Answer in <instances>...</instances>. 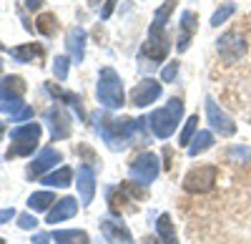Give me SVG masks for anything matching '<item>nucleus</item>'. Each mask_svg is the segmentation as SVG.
Masks as SVG:
<instances>
[{"label":"nucleus","instance_id":"cd10ccee","mask_svg":"<svg viewBox=\"0 0 251 244\" xmlns=\"http://www.w3.org/2000/svg\"><path fill=\"white\" fill-rule=\"evenodd\" d=\"M176 3H178V0H166V3H163V8H158V10H156L153 23H158V26H166V23H169L171 13L176 10Z\"/></svg>","mask_w":251,"mask_h":244},{"label":"nucleus","instance_id":"6ab92c4d","mask_svg":"<svg viewBox=\"0 0 251 244\" xmlns=\"http://www.w3.org/2000/svg\"><path fill=\"white\" fill-rule=\"evenodd\" d=\"M156 234L161 239V244H178L176 239V227H174V221L169 214H161L158 221H156Z\"/></svg>","mask_w":251,"mask_h":244},{"label":"nucleus","instance_id":"1a4fd4ad","mask_svg":"<svg viewBox=\"0 0 251 244\" xmlns=\"http://www.w3.org/2000/svg\"><path fill=\"white\" fill-rule=\"evenodd\" d=\"M46 121L50 126V138L58 141V138H68L71 136V116L66 113L63 106H53L46 111Z\"/></svg>","mask_w":251,"mask_h":244},{"label":"nucleus","instance_id":"7c9ffc66","mask_svg":"<svg viewBox=\"0 0 251 244\" xmlns=\"http://www.w3.org/2000/svg\"><path fill=\"white\" fill-rule=\"evenodd\" d=\"M25 106H23V101L20 98H10V101H0V111L3 113H8V116H15V113H20Z\"/></svg>","mask_w":251,"mask_h":244},{"label":"nucleus","instance_id":"dca6fc26","mask_svg":"<svg viewBox=\"0 0 251 244\" xmlns=\"http://www.w3.org/2000/svg\"><path fill=\"white\" fill-rule=\"evenodd\" d=\"M75 212H78V204H75V199L73 196H66V199H60V201H55L53 204V209L48 212V224H58V221H66V219H71V217H75Z\"/></svg>","mask_w":251,"mask_h":244},{"label":"nucleus","instance_id":"a19ab883","mask_svg":"<svg viewBox=\"0 0 251 244\" xmlns=\"http://www.w3.org/2000/svg\"><path fill=\"white\" fill-rule=\"evenodd\" d=\"M3 134H5V126H3V124H0V138H3Z\"/></svg>","mask_w":251,"mask_h":244},{"label":"nucleus","instance_id":"f3484780","mask_svg":"<svg viewBox=\"0 0 251 244\" xmlns=\"http://www.w3.org/2000/svg\"><path fill=\"white\" fill-rule=\"evenodd\" d=\"M66 48L71 53V58L75 63H80L83 55H86V30L83 28H71L66 35Z\"/></svg>","mask_w":251,"mask_h":244},{"label":"nucleus","instance_id":"39448f33","mask_svg":"<svg viewBox=\"0 0 251 244\" xmlns=\"http://www.w3.org/2000/svg\"><path fill=\"white\" fill-rule=\"evenodd\" d=\"M158 171H161V164H158V156H156L153 151H146V154L136 156L133 164H131V179L138 181L141 187L153 184L156 176H158Z\"/></svg>","mask_w":251,"mask_h":244},{"label":"nucleus","instance_id":"b1692460","mask_svg":"<svg viewBox=\"0 0 251 244\" xmlns=\"http://www.w3.org/2000/svg\"><path fill=\"white\" fill-rule=\"evenodd\" d=\"M71 179H73V171L68 166H63L53 174H46V176H40V184H48V187H68L71 184Z\"/></svg>","mask_w":251,"mask_h":244},{"label":"nucleus","instance_id":"58836bf2","mask_svg":"<svg viewBox=\"0 0 251 244\" xmlns=\"http://www.w3.org/2000/svg\"><path fill=\"white\" fill-rule=\"evenodd\" d=\"M40 5H43V0H25V8H30V10H35Z\"/></svg>","mask_w":251,"mask_h":244},{"label":"nucleus","instance_id":"c756f323","mask_svg":"<svg viewBox=\"0 0 251 244\" xmlns=\"http://www.w3.org/2000/svg\"><path fill=\"white\" fill-rule=\"evenodd\" d=\"M68 63H71V60H68L66 55H58V58L53 60V76L60 78V81H66V78H68Z\"/></svg>","mask_w":251,"mask_h":244},{"label":"nucleus","instance_id":"4be33fe9","mask_svg":"<svg viewBox=\"0 0 251 244\" xmlns=\"http://www.w3.org/2000/svg\"><path fill=\"white\" fill-rule=\"evenodd\" d=\"M10 55L18 58L20 63H30L33 58H40V55H43V46H40V43H25V46L10 48Z\"/></svg>","mask_w":251,"mask_h":244},{"label":"nucleus","instance_id":"c9c22d12","mask_svg":"<svg viewBox=\"0 0 251 244\" xmlns=\"http://www.w3.org/2000/svg\"><path fill=\"white\" fill-rule=\"evenodd\" d=\"M13 217H15V209H10V207H8V209H0V224H5V221H10Z\"/></svg>","mask_w":251,"mask_h":244},{"label":"nucleus","instance_id":"6e6552de","mask_svg":"<svg viewBox=\"0 0 251 244\" xmlns=\"http://www.w3.org/2000/svg\"><path fill=\"white\" fill-rule=\"evenodd\" d=\"M206 118H208V124H211V129L219 131L221 136H234L236 134V124L231 121V116L224 113L214 98H206Z\"/></svg>","mask_w":251,"mask_h":244},{"label":"nucleus","instance_id":"c03bdc74","mask_svg":"<svg viewBox=\"0 0 251 244\" xmlns=\"http://www.w3.org/2000/svg\"><path fill=\"white\" fill-rule=\"evenodd\" d=\"M0 244H3V239H0Z\"/></svg>","mask_w":251,"mask_h":244},{"label":"nucleus","instance_id":"e433bc0d","mask_svg":"<svg viewBox=\"0 0 251 244\" xmlns=\"http://www.w3.org/2000/svg\"><path fill=\"white\" fill-rule=\"evenodd\" d=\"M50 239H53L50 234H46V232H40V234H35V237H33V244H48Z\"/></svg>","mask_w":251,"mask_h":244},{"label":"nucleus","instance_id":"f8f14e48","mask_svg":"<svg viewBox=\"0 0 251 244\" xmlns=\"http://www.w3.org/2000/svg\"><path fill=\"white\" fill-rule=\"evenodd\" d=\"M158 96H161V83H158V81H153V78H146V81H141V83L131 91V104L138 106V108H143V106L153 104Z\"/></svg>","mask_w":251,"mask_h":244},{"label":"nucleus","instance_id":"2f4dec72","mask_svg":"<svg viewBox=\"0 0 251 244\" xmlns=\"http://www.w3.org/2000/svg\"><path fill=\"white\" fill-rule=\"evenodd\" d=\"M228 159H231V161H241V164H244V161H249V159H251V149L231 146V149H228Z\"/></svg>","mask_w":251,"mask_h":244},{"label":"nucleus","instance_id":"f704fd0d","mask_svg":"<svg viewBox=\"0 0 251 244\" xmlns=\"http://www.w3.org/2000/svg\"><path fill=\"white\" fill-rule=\"evenodd\" d=\"M13 118H15V121H30V118H33V108H30V106H25L23 111H20V113H15Z\"/></svg>","mask_w":251,"mask_h":244},{"label":"nucleus","instance_id":"393cba45","mask_svg":"<svg viewBox=\"0 0 251 244\" xmlns=\"http://www.w3.org/2000/svg\"><path fill=\"white\" fill-rule=\"evenodd\" d=\"M211 146H214V134L211 131H199L194 136V141L188 144V156H199L201 151L211 149Z\"/></svg>","mask_w":251,"mask_h":244},{"label":"nucleus","instance_id":"0eeeda50","mask_svg":"<svg viewBox=\"0 0 251 244\" xmlns=\"http://www.w3.org/2000/svg\"><path fill=\"white\" fill-rule=\"evenodd\" d=\"M166 26H158V23H151V30H149V40L143 43L141 48V55L143 58H151V60H163L169 55L171 46H169V38L163 33Z\"/></svg>","mask_w":251,"mask_h":244},{"label":"nucleus","instance_id":"37998d69","mask_svg":"<svg viewBox=\"0 0 251 244\" xmlns=\"http://www.w3.org/2000/svg\"><path fill=\"white\" fill-rule=\"evenodd\" d=\"M0 51H3V43H0Z\"/></svg>","mask_w":251,"mask_h":244},{"label":"nucleus","instance_id":"20e7f679","mask_svg":"<svg viewBox=\"0 0 251 244\" xmlns=\"http://www.w3.org/2000/svg\"><path fill=\"white\" fill-rule=\"evenodd\" d=\"M98 131L106 138V144L111 149H123L126 141L136 134V121H131V118H103Z\"/></svg>","mask_w":251,"mask_h":244},{"label":"nucleus","instance_id":"f03ea898","mask_svg":"<svg viewBox=\"0 0 251 244\" xmlns=\"http://www.w3.org/2000/svg\"><path fill=\"white\" fill-rule=\"evenodd\" d=\"M98 101L106 108H121L123 106V81L113 68H103L98 76V88H96Z\"/></svg>","mask_w":251,"mask_h":244},{"label":"nucleus","instance_id":"473e14b6","mask_svg":"<svg viewBox=\"0 0 251 244\" xmlns=\"http://www.w3.org/2000/svg\"><path fill=\"white\" fill-rule=\"evenodd\" d=\"M176 73H178V63H169L161 71V81H163V83H171V81L176 78Z\"/></svg>","mask_w":251,"mask_h":244},{"label":"nucleus","instance_id":"aec40b11","mask_svg":"<svg viewBox=\"0 0 251 244\" xmlns=\"http://www.w3.org/2000/svg\"><path fill=\"white\" fill-rule=\"evenodd\" d=\"M46 88H48V93H50L53 98H60V101H66V104H71L80 118L86 116V111H83V104H80V96H75V93H68V91H63V88H58L55 83H48Z\"/></svg>","mask_w":251,"mask_h":244},{"label":"nucleus","instance_id":"9d476101","mask_svg":"<svg viewBox=\"0 0 251 244\" xmlns=\"http://www.w3.org/2000/svg\"><path fill=\"white\" fill-rule=\"evenodd\" d=\"M100 232L111 244H133V234L128 232V227H126L121 219L103 217L100 219Z\"/></svg>","mask_w":251,"mask_h":244},{"label":"nucleus","instance_id":"a878e982","mask_svg":"<svg viewBox=\"0 0 251 244\" xmlns=\"http://www.w3.org/2000/svg\"><path fill=\"white\" fill-rule=\"evenodd\" d=\"M35 28L40 30V35H53V33H55V28H58L55 15H53V13H43V15H38Z\"/></svg>","mask_w":251,"mask_h":244},{"label":"nucleus","instance_id":"4468645a","mask_svg":"<svg viewBox=\"0 0 251 244\" xmlns=\"http://www.w3.org/2000/svg\"><path fill=\"white\" fill-rule=\"evenodd\" d=\"M78 196H80V204L88 207L93 196H96V171L91 166H80L78 169Z\"/></svg>","mask_w":251,"mask_h":244},{"label":"nucleus","instance_id":"bb28decb","mask_svg":"<svg viewBox=\"0 0 251 244\" xmlns=\"http://www.w3.org/2000/svg\"><path fill=\"white\" fill-rule=\"evenodd\" d=\"M196 124H199V116H188L186 126H183V131H181V138H178V144H181V146L191 144V138L196 136Z\"/></svg>","mask_w":251,"mask_h":244},{"label":"nucleus","instance_id":"f257e3e1","mask_svg":"<svg viewBox=\"0 0 251 244\" xmlns=\"http://www.w3.org/2000/svg\"><path fill=\"white\" fill-rule=\"evenodd\" d=\"M181 116H183V101L181 98H171L166 106L156 108L151 116H149V126L153 131V136L158 138H169L176 126L181 124Z\"/></svg>","mask_w":251,"mask_h":244},{"label":"nucleus","instance_id":"a18cd8bd","mask_svg":"<svg viewBox=\"0 0 251 244\" xmlns=\"http://www.w3.org/2000/svg\"><path fill=\"white\" fill-rule=\"evenodd\" d=\"M0 66H3V63H0Z\"/></svg>","mask_w":251,"mask_h":244},{"label":"nucleus","instance_id":"4c0bfd02","mask_svg":"<svg viewBox=\"0 0 251 244\" xmlns=\"http://www.w3.org/2000/svg\"><path fill=\"white\" fill-rule=\"evenodd\" d=\"M113 5H116V0H108V3L103 5V10H100V18H111V13H113Z\"/></svg>","mask_w":251,"mask_h":244},{"label":"nucleus","instance_id":"423d86ee","mask_svg":"<svg viewBox=\"0 0 251 244\" xmlns=\"http://www.w3.org/2000/svg\"><path fill=\"white\" fill-rule=\"evenodd\" d=\"M216 176H219V169L211 166V164L191 169V171L183 176V189L191 191V194H203V191H208V189L216 184Z\"/></svg>","mask_w":251,"mask_h":244},{"label":"nucleus","instance_id":"7ed1b4c3","mask_svg":"<svg viewBox=\"0 0 251 244\" xmlns=\"http://www.w3.org/2000/svg\"><path fill=\"white\" fill-rule=\"evenodd\" d=\"M10 138H13V146L8 149V159H15V156H28L35 151L38 141H40V124H20L18 129L10 131Z\"/></svg>","mask_w":251,"mask_h":244},{"label":"nucleus","instance_id":"ddd939ff","mask_svg":"<svg viewBox=\"0 0 251 244\" xmlns=\"http://www.w3.org/2000/svg\"><path fill=\"white\" fill-rule=\"evenodd\" d=\"M55 164H60V151H55L53 146H46L43 151H40V156L28 166V176H30V179H35V176H46Z\"/></svg>","mask_w":251,"mask_h":244},{"label":"nucleus","instance_id":"79ce46f5","mask_svg":"<svg viewBox=\"0 0 251 244\" xmlns=\"http://www.w3.org/2000/svg\"><path fill=\"white\" fill-rule=\"evenodd\" d=\"M91 3H93V5H96V3H98V0H91Z\"/></svg>","mask_w":251,"mask_h":244},{"label":"nucleus","instance_id":"c85d7f7f","mask_svg":"<svg viewBox=\"0 0 251 244\" xmlns=\"http://www.w3.org/2000/svg\"><path fill=\"white\" fill-rule=\"evenodd\" d=\"M234 10H236V5L234 3H226V5H221L214 15H211V26L216 28V26H221V23H226V18L228 15H234Z\"/></svg>","mask_w":251,"mask_h":244},{"label":"nucleus","instance_id":"2eb2a0df","mask_svg":"<svg viewBox=\"0 0 251 244\" xmlns=\"http://www.w3.org/2000/svg\"><path fill=\"white\" fill-rule=\"evenodd\" d=\"M196 26H199V18L194 10H186L181 15V28H178V51H188V46H191L194 40V33H196Z\"/></svg>","mask_w":251,"mask_h":244},{"label":"nucleus","instance_id":"9b49d317","mask_svg":"<svg viewBox=\"0 0 251 244\" xmlns=\"http://www.w3.org/2000/svg\"><path fill=\"white\" fill-rule=\"evenodd\" d=\"M216 48H219V55H221L224 60H228V63L239 60V58L244 55V51H246L244 38H241L239 33H226V35H221V38L216 40Z\"/></svg>","mask_w":251,"mask_h":244},{"label":"nucleus","instance_id":"412c9836","mask_svg":"<svg viewBox=\"0 0 251 244\" xmlns=\"http://www.w3.org/2000/svg\"><path fill=\"white\" fill-rule=\"evenodd\" d=\"M50 237L58 244H88V234L80 232V229H58Z\"/></svg>","mask_w":251,"mask_h":244},{"label":"nucleus","instance_id":"5701e85b","mask_svg":"<svg viewBox=\"0 0 251 244\" xmlns=\"http://www.w3.org/2000/svg\"><path fill=\"white\" fill-rule=\"evenodd\" d=\"M53 204H55L53 191H35V194H30V199H28L30 212H46V209H53Z\"/></svg>","mask_w":251,"mask_h":244},{"label":"nucleus","instance_id":"72a5a7b5","mask_svg":"<svg viewBox=\"0 0 251 244\" xmlns=\"http://www.w3.org/2000/svg\"><path fill=\"white\" fill-rule=\"evenodd\" d=\"M35 224H38V221H35L33 214H20V217H18V227H20V229H33Z\"/></svg>","mask_w":251,"mask_h":244},{"label":"nucleus","instance_id":"a211bd4d","mask_svg":"<svg viewBox=\"0 0 251 244\" xmlns=\"http://www.w3.org/2000/svg\"><path fill=\"white\" fill-rule=\"evenodd\" d=\"M25 91V81L20 76H5L0 78V101H10V98H20Z\"/></svg>","mask_w":251,"mask_h":244},{"label":"nucleus","instance_id":"ea45409f","mask_svg":"<svg viewBox=\"0 0 251 244\" xmlns=\"http://www.w3.org/2000/svg\"><path fill=\"white\" fill-rule=\"evenodd\" d=\"M143 244H158V242H156L153 237H149V239H143Z\"/></svg>","mask_w":251,"mask_h":244}]
</instances>
